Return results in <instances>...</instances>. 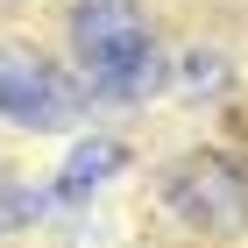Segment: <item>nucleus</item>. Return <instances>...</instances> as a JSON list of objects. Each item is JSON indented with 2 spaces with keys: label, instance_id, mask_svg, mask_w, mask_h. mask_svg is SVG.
Returning a JSON list of instances; mask_svg holds the SVG:
<instances>
[{
  "label": "nucleus",
  "instance_id": "obj_1",
  "mask_svg": "<svg viewBox=\"0 0 248 248\" xmlns=\"http://www.w3.org/2000/svg\"><path fill=\"white\" fill-rule=\"evenodd\" d=\"M71 50L85 64V78L99 85V99H135L156 78V50H149V29L135 15V0H78Z\"/></svg>",
  "mask_w": 248,
  "mask_h": 248
},
{
  "label": "nucleus",
  "instance_id": "obj_2",
  "mask_svg": "<svg viewBox=\"0 0 248 248\" xmlns=\"http://www.w3.org/2000/svg\"><path fill=\"white\" fill-rule=\"evenodd\" d=\"M170 213L185 220L191 234H206V241H227V234L248 227V177L234 170L227 156H185L163 185Z\"/></svg>",
  "mask_w": 248,
  "mask_h": 248
},
{
  "label": "nucleus",
  "instance_id": "obj_3",
  "mask_svg": "<svg viewBox=\"0 0 248 248\" xmlns=\"http://www.w3.org/2000/svg\"><path fill=\"white\" fill-rule=\"evenodd\" d=\"M0 121H15V128H64L71 121L64 78L43 57H29V50H0Z\"/></svg>",
  "mask_w": 248,
  "mask_h": 248
},
{
  "label": "nucleus",
  "instance_id": "obj_4",
  "mask_svg": "<svg viewBox=\"0 0 248 248\" xmlns=\"http://www.w3.org/2000/svg\"><path fill=\"white\" fill-rule=\"evenodd\" d=\"M121 163H128V149H121L114 135H93V142H78V149L64 156V170H57V185H50V191H57V199H85V191L107 185Z\"/></svg>",
  "mask_w": 248,
  "mask_h": 248
},
{
  "label": "nucleus",
  "instance_id": "obj_5",
  "mask_svg": "<svg viewBox=\"0 0 248 248\" xmlns=\"http://www.w3.org/2000/svg\"><path fill=\"white\" fill-rule=\"evenodd\" d=\"M43 213V191L36 185H15V177H0V227H29Z\"/></svg>",
  "mask_w": 248,
  "mask_h": 248
},
{
  "label": "nucleus",
  "instance_id": "obj_6",
  "mask_svg": "<svg viewBox=\"0 0 248 248\" xmlns=\"http://www.w3.org/2000/svg\"><path fill=\"white\" fill-rule=\"evenodd\" d=\"M220 78H227V64L206 57V50H191V57H185V99H213L206 85H220Z\"/></svg>",
  "mask_w": 248,
  "mask_h": 248
}]
</instances>
